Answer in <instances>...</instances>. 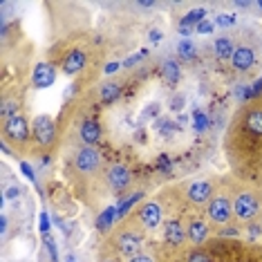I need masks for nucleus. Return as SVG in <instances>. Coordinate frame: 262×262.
<instances>
[{"label":"nucleus","mask_w":262,"mask_h":262,"mask_svg":"<svg viewBox=\"0 0 262 262\" xmlns=\"http://www.w3.org/2000/svg\"><path fill=\"white\" fill-rule=\"evenodd\" d=\"M180 34H182L184 38H188L190 34H193V29H190V27H180Z\"/></svg>","instance_id":"c03bdc74"},{"label":"nucleus","mask_w":262,"mask_h":262,"mask_svg":"<svg viewBox=\"0 0 262 262\" xmlns=\"http://www.w3.org/2000/svg\"><path fill=\"white\" fill-rule=\"evenodd\" d=\"M38 226H40V233H43V237L45 235H50V215L43 211L40 213V222H38Z\"/></svg>","instance_id":"2f4dec72"},{"label":"nucleus","mask_w":262,"mask_h":262,"mask_svg":"<svg viewBox=\"0 0 262 262\" xmlns=\"http://www.w3.org/2000/svg\"><path fill=\"white\" fill-rule=\"evenodd\" d=\"M186 235L193 244H202L208 237V226L202 222V220H193V222L186 226Z\"/></svg>","instance_id":"2eb2a0df"},{"label":"nucleus","mask_w":262,"mask_h":262,"mask_svg":"<svg viewBox=\"0 0 262 262\" xmlns=\"http://www.w3.org/2000/svg\"><path fill=\"white\" fill-rule=\"evenodd\" d=\"M85 63H88V54L83 50H72V52H68L63 58V63H61V70L68 76H74V74H79L83 68H85Z\"/></svg>","instance_id":"9b49d317"},{"label":"nucleus","mask_w":262,"mask_h":262,"mask_svg":"<svg viewBox=\"0 0 262 262\" xmlns=\"http://www.w3.org/2000/svg\"><path fill=\"white\" fill-rule=\"evenodd\" d=\"M235 16L233 14H220L217 18H215V25H220V27H231V25H235Z\"/></svg>","instance_id":"c85d7f7f"},{"label":"nucleus","mask_w":262,"mask_h":262,"mask_svg":"<svg viewBox=\"0 0 262 262\" xmlns=\"http://www.w3.org/2000/svg\"><path fill=\"white\" fill-rule=\"evenodd\" d=\"M162 217H164V213H162V206H159L157 202H146V204L139 208V222L144 224L146 229L159 226Z\"/></svg>","instance_id":"f8f14e48"},{"label":"nucleus","mask_w":262,"mask_h":262,"mask_svg":"<svg viewBox=\"0 0 262 262\" xmlns=\"http://www.w3.org/2000/svg\"><path fill=\"white\" fill-rule=\"evenodd\" d=\"M177 54H180L184 61H193V58L198 56V47H195V43H190L188 38H182L180 43H177Z\"/></svg>","instance_id":"5701e85b"},{"label":"nucleus","mask_w":262,"mask_h":262,"mask_svg":"<svg viewBox=\"0 0 262 262\" xmlns=\"http://www.w3.org/2000/svg\"><path fill=\"white\" fill-rule=\"evenodd\" d=\"M128 262H155L150 255H146V253H139V255H135V258H130Z\"/></svg>","instance_id":"58836bf2"},{"label":"nucleus","mask_w":262,"mask_h":262,"mask_svg":"<svg viewBox=\"0 0 262 262\" xmlns=\"http://www.w3.org/2000/svg\"><path fill=\"white\" fill-rule=\"evenodd\" d=\"M101 166V152L94 146H83L74 157V168L83 172V175H90Z\"/></svg>","instance_id":"423d86ee"},{"label":"nucleus","mask_w":262,"mask_h":262,"mask_svg":"<svg viewBox=\"0 0 262 262\" xmlns=\"http://www.w3.org/2000/svg\"><path fill=\"white\" fill-rule=\"evenodd\" d=\"M99 97L103 103H115V101H119V97H121V85H119V83H103L99 90Z\"/></svg>","instance_id":"6ab92c4d"},{"label":"nucleus","mask_w":262,"mask_h":262,"mask_svg":"<svg viewBox=\"0 0 262 262\" xmlns=\"http://www.w3.org/2000/svg\"><path fill=\"white\" fill-rule=\"evenodd\" d=\"M117 220V206H108L103 213L97 217V229L99 231H110L112 222Z\"/></svg>","instance_id":"4be33fe9"},{"label":"nucleus","mask_w":262,"mask_h":262,"mask_svg":"<svg viewBox=\"0 0 262 262\" xmlns=\"http://www.w3.org/2000/svg\"><path fill=\"white\" fill-rule=\"evenodd\" d=\"M235 7H240V9H247V7H251V3H235Z\"/></svg>","instance_id":"49530a36"},{"label":"nucleus","mask_w":262,"mask_h":262,"mask_svg":"<svg viewBox=\"0 0 262 262\" xmlns=\"http://www.w3.org/2000/svg\"><path fill=\"white\" fill-rule=\"evenodd\" d=\"M260 224H262V211H260Z\"/></svg>","instance_id":"3c124183"},{"label":"nucleus","mask_w":262,"mask_h":262,"mask_svg":"<svg viewBox=\"0 0 262 262\" xmlns=\"http://www.w3.org/2000/svg\"><path fill=\"white\" fill-rule=\"evenodd\" d=\"M103 262H115V260H103Z\"/></svg>","instance_id":"603ef678"},{"label":"nucleus","mask_w":262,"mask_h":262,"mask_svg":"<svg viewBox=\"0 0 262 262\" xmlns=\"http://www.w3.org/2000/svg\"><path fill=\"white\" fill-rule=\"evenodd\" d=\"M119 68H121V63H108V65H105L103 72H105V74H115Z\"/></svg>","instance_id":"a19ab883"},{"label":"nucleus","mask_w":262,"mask_h":262,"mask_svg":"<svg viewBox=\"0 0 262 262\" xmlns=\"http://www.w3.org/2000/svg\"><path fill=\"white\" fill-rule=\"evenodd\" d=\"M162 74H164V79L168 81L170 85H175V83L182 79L180 63H177V61H172V58H166V61L162 63Z\"/></svg>","instance_id":"a211bd4d"},{"label":"nucleus","mask_w":262,"mask_h":262,"mask_svg":"<svg viewBox=\"0 0 262 262\" xmlns=\"http://www.w3.org/2000/svg\"><path fill=\"white\" fill-rule=\"evenodd\" d=\"M213 27H215V25H213L211 20H204V23H200V25L195 27V34H204V36H206V34L213 32Z\"/></svg>","instance_id":"72a5a7b5"},{"label":"nucleus","mask_w":262,"mask_h":262,"mask_svg":"<svg viewBox=\"0 0 262 262\" xmlns=\"http://www.w3.org/2000/svg\"><path fill=\"white\" fill-rule=\"evenodd\" d=\"M43 240H45L47 253H50V260H52V262H58V251H56V242H54V240H52V237H50V235H45V237H43Z\"/></svg>","instance_id":"cd10ccee"},{"label":"nucleus","mask_w":262,"mask_h":262,"mask_svg":"<svg viewBox=\"0 0 262 262\" xmlns=\"http://www.w3.org/2000/svg\"><path fill=\"white\" fill-rule=\"evenodd\" d=\"M186 229L182 226L180 220H170L166 222V229H164V240L170 244V247H180V244L186 240Z\"/></svg>","instance_id":"ddd939ff"},{"label":"nucleus","mask_w":262,"mask_h":262,"mask_svg":"<svg viewBox=\"0 0 262 262\" xmlns=\"http://www.w3.org/2000/svg\"><path fill=\"white\" fill-rule=\"evenodd\" d=\"M18 99L16 97H7L3 101V108H0V117H3V121H7V119L11 117H16L18 115Z\"/></svg>","instance_id":"b1692460"},{"label":"nucleus","mask_w":262,"mask_h":262,"mask_svg":"<svg viewBox=\"0 0 262 262\" xmlns=\"http://www.w3.org/2000/svg\"><path fill=\"white\" fill-rule=\"evenodd\" d=\"M3 152H5V155H9V152H11V150H9V146L5 144V141H3Z\"/></svg>","instance_id":"de8ad7c7"},{"label":"nucleus","mask_w":262,"mask_h":262,"mask_svg":"<svg viewBox=\"0 0 262 262\" xmlns=\"http://www.w3.org/2000/svg\"><path fill=\"white\" fill-rule=\"evenodd\" d=\"M258 7H260V9H262V0H260V3H258Z\"/></svg>","instance_id":"8fccbe9b"},{"label":"nucleus","mask_w":262,"mask_h":262,"mask_svg":"<svg viewBox=\"0 0 262 262\" xmlns=\"http://www.w3.org/2000/svg\"><path fill=\"white\" fill-rule=\"evenodd\" d=\"M170 166H172V162H170L168 155H159V159H157V168L162 170V172H170Z\"/></svg>","instance_id":"c756f323"},{"label":"nucleus","mask_w":262,"mask_h":262,"mask_svg":"<svg viewBox=\"0 0 262 262\" xmlns=\"http://www.w3.org/2000/svg\"><path fill=\"white\" fill-rule=\"evenodd\" d=\"M208 126H211L208 117L202 110H195L193 112V130L195 133H204V130H208Z\"/></svg>","instance_id":"a878e982"},{"label":"nucleus","mask_w":262,"mask_h":262,"mask_svg":"<svg viewBox=\"0 0 262 262\" xmlns=\"http://www.w3.org/2000/svg\"><path fill=\"white\" fill-rule=\"evenodd\" d=\"M56 81V68L52 63H38L34 68V74H32V83L34 88L38 90H45V88H52Z\"/></svg>","instance_id":"6e6552de"},{"label":"nucleus","mask_w":262,"mask_h":262,"mask_svg":"<svg viewBox=\"0 0 262 262\" xmlns=\"http://www.w3.org/2000/svg\"><path fill=\"white\" fill-rule=\"evenodd\" d=\"M182 103H184V97H175V99L170 101V110H175V112H177V110H182V108H184Z\"/></svg>","instance_id":"4c0bfd02"},{"label":"nucleus","mask_w":262,"mask_h":262,"mask_svg":"<svg viewBox=\"0 0 262 262\" xmlns=\"http://www.w3.org/2000/svg\"><path fill=\"white\" fill-rule=\"evenodd\" d=\"M3 133L14 144H25L29 139V121L23 115H16L3 123Z\"/></svg>","instance_id":"39448f33"},{"label":"nucleus","mask_w":262,"mask_h":262,"mask_svg":"<svg viewBox=\"0 0 262 262\" xmlns=\"http://www.w3.org/2000/svg\"><path fill=\"white\" fill-rule=\"evenodd\" d=\"M148 38H150V40H152V43H159V40H162V38H164L162 29H152V32H150V36H148Z\"/></svg>","instance_id":"ea45409f"},{"label":"nucleus","mask_w":262,"mask_h":262,"mask_svg":"<svg viewBox=\"0 0 262 262\" xmlns=\"http://www.w3.org/2000/svg\"><path fill=\"white\" fill-rule=\"evenodd\" d=\"M213 52H215L217 58H231L235 52V45L229 36H220V38H215V43H213Z\"/></svg>","instance_id":"f3484780"},{"label":"nucleus","mask_w":262,"mask_h":262,"mask_svg":"<svg viewBox=\"0 0 262 262\" xmlns=\"http://www.w3.org/2000/svg\"><path fill=\"white\" fill-rule=\"evenodd\" d=\"M175 128H177V123H172L170 119H155V130H157L159 135H166V137H170L172 133H175Z\"/></svg>","instance_id":"393cba45"},{"label":"nucleus","mask_w":262,"mask_h":262,"mask_svg":"<svg viewBox=\"0 0 262 262\" xmlns=\"http://www.w3.org/2000/svg\"><path fill=\"white\" fill-rule=\"evenodd\" d=\"M141 247H144V237H141V233H137V231H133V229L121 231V233L115 237V249L121 255H128V258L139 255Z\"/></svg>","instance_id":"20e7f679"},{"label":"nucleus","mask_w":262,"mask_h":262,"mask_svg":"<svg viewBox=\"0 0 262 262\" xmlns=\"http://www.w3.org/2000/svg\"><path fill=\"white\" fill-rule=\"evenodd\" d=\"M206 20V9H193V11H188L186 16L180 20V27H190V29H195L200 25V23H204Z\"/></svg>","instance_id":"412c9836"},{"label":"nucleus","mask_w":262,"mask_h":262,"mask_svg":"<svg viewBox=\"0 0 262 262\" xmlns=\"http://www.w3.org/2000/svg\"><path fill=\"white\" fill-rule=\"evenodd\" d=\"M148 56V50H141V52H137V54H133V56H128L126 58V61H123L121 63V68H133V65H137V63H139V61H144V58Z\"/></svg>","instance_id":"bb28decb"},{"label":"nucleus","mask_w":262,"mask_h":262,"mask_svg":"<svg viewBox=\"0 0 262 262\" xmlns=\"http://www.w3.org/2000/svg\"><path fill=\"white\" fill-rule=\"evenodd\" d=\"M20 195V188L18 186H11V188H7V193H5V198L7 200H16Z\"/></svg>","instance_id":"e433bc0d"},{"label":"nucleus","mask_w":262,"mask_h":262,"mask_svg":"<svg viewBox=\"0 0 262 262\" xmlns=\"http://www.w3.org/2000/svg\"><path fill=\"white\" fill-rule=\"evenodd\" d=\"M206 217L215 224H226L233 217V204L226 195H215L211 202L206 204Z\"/></svg>","instance_id":"7ed1b4c3"},{"label":"nucleus","mask_w":262,"mask_h":262,"mask_svg":"<svg viewBox=\"0 0 262 262\" xmlns=\"http://www.w3.org/2000/svg\"><path fill=\"white\" fill-rule=\"evenodd\" d=\"M65 262H74V255H68V260H65Z\"/></svg>","instance_id":"09e8293b"},{"label":"nucleus","mask_w":262,"mask_h":262,"mask_svg":"<svg viewBox=\"0 0 262 262\" xmlns=\"http://www.w3.org/2000/svg\"><path fill=\"white\" fill-rule=\"evenodd\" d=\"M157 112H159V105H148V108L144 110V112H141V121H146V119H150V117H155V115H157Z\"/></svg>","instance_id":"c9c22d12"},{"label":"nucleus","mask_w":262,"mask_h":262,"mask_svg":"<svg viewBox=\"0 0 262 262\" xmlns=\"http://www.w3.org/2000/svg\"><path fill=\"white\" fill-rule=\"evenodd\" d=\"M233 215L242 222H253L260 215V202L251 190H242L233 200Z\"/></svg>","instance_id":"f257e3e1"},{"label":"nucleus","mask_w":262,"mask_h":262,"mask_svg":"<svg viewBox=\"0 0 262 262\" xmlns=\"http://www.w3.org/2000/svg\"><path fill=\"white\" fill-rule=\"evenodd\" d=\"M0 233H7V215H0Z\"/></svg>","instance_id":"37998d69"},{"label":"nucleus","mask_w":262,"mask_h":262,"mask_svg":"<svg viewBox=\"0 0 262 262\" xmlns=\"http://www.w3.org/2000/svg\"><path fill=\"white\" fill-rule=\"evenodd\" d=\"M105 182H108V186L112 190L123 193V190L130 186V182H133V175H130L128 166L115 164V166H110V168H108V172H105Z\"/></svg>","instance_id":"0eeeda50"},{"label":"nucleus","mask_w":262,"mask_h":262,"mask_svg":"<svg viewBox=\"0 0 262 262\" xmlns=\"http://www.w3.org/2000/svg\"><path fill=\"white\" fill-rule=\"evenodd\" d=\"M20 172L27 177L29 182H34V184H36V172H34V168H32V166H29L27 162H20Z\"/></svg>","instance_id":"7c9ffc66"},{"label":"nucleus","mask_w":262,"mask_h":262,"mask_svg":"<svg viewBox=\"0 0 262 262\" xmlns=\"http://www.w3.org/2000/svg\"><path fill=\"white\" fill-rule=\"evenodd\" d=\"M249 231H251V237H258L262 233V226L260 224H251V226H249Z\"/></svg>","instance_id":"79ce46f5"},{"label":"nucleus","mask_w":262,"mask_h":262,"mask_svg":"<svg viewBox=\"0 0 262 262\" xmlns=\"http://www.w3.org/2000/svg\"><path fill=\"white\" fill-rule=\"evenodd\" d=\"M220 235L222 237H237L240 235V229H237V226H224V229L220 231Z\"/></svg>","instance_id":"f704fd0d"},{"label":"nucleus","mask_w":262,"mask_h":262,"mask_svg":"<svg viewBox=\"0 0 262 262\" xmlns=\"http://www.w3.org/2000/svg\"><path fill=\"white\" fill-rule=\"evenodd\" d=\"M231 65H233V70H237V72H249L255 65V50L249 45L235 47L233 56H231Z\"/></svg>","instance_id":"1a4fd4ad"},{"label":"nucleus","mask_w":262,"mask_h":262,"mask_svg":"<svg viewBox=\"0 0 262 262\" xmlns=\"http://www.w3.org/2000/svg\"><path fill=\"white\" fill-rule=\"evenodd\" d=\"M79 137H81V141L85 146H94L97 141L101 139V128H99V123L97 121H92V119H85V121L81 123V128H79Z\"/></svg>","instance_id":"4468645a"},{"label":"nucleus","mask_w":262,"mask_h":262,"mask_svg":"<svg viewBox=\"0 0 262 262\" xmlns=\"http://www.w3.org/2000/svg\"><path fill=\"white\" fill-rule=\"evenodd\" d=\"M34 139L40 148H52L56 144V121L50 115H38L34 119Z\"/></svg>","instance_id":"f03ea898"},{"label":"nucleus","mask_w":262,"mask_h":262,"mask_svg":"<svg viewBox=\"0 0 262 262\" xmlns=\"http://www.w3.org/2000/svg\"><path fill=\"white\" fill-rule=\"evenodd\" d=\"M244 128L249 133L262 137V108H253L244 115Z\"/></svg>","instance_id":"dca6fc26"},{"label":"nucleus","mask_w":262,"mask_h":262,"mask_svg":"<svg viewBox=\"0 0 262 262\" xmlns=\"http://www.w3.org/2000/svg\"><path fill=\"white\" fill-rule=\"evenodd\" d=\"M137 7H141V9H150V7H155V3H137Z\"/></svg>","instance_id":"a18cd8bd"},{"label":"nucleus","mask_w":262,"mask_h":262,"mask_svg":"<svg viewBox=\"0 0 262 262\" xmlns=\"http://www.w3.org/2000/svg\"><path fill=\"white\" fill-rule=\"evenodd\" d=\"M141 198H144V193H141V190H137V193H130L128 198H123V200L117 204V217H126L128 211H130V208H133Z\"/></svg>","instance_id":"aec40b11"},{"label":"nucleus","mask_w":262,"mask_h":262,"mask_svg":"<svg viewBox=\"0 0 262 262\" xmlns=\"http://www.w3.org/2000/svg\"><path fill=\"white\" fill-rule=\"evenodd\" d=\"M186 200L190 204H208L213 200V184L211 182H193L186 190Z\"/></svg>","instance_id":"9d476101"},{"label":"nucleus","mask_w":262,"mask_h":262,"mask_svg":"<svg viewBox=\"0 0 262 262\" xmlns=\"http://www.w3.org/2000/svg\"><path fill=\"white\" fill-rule=\"evenodd\" d=\"M186 262H211V260H208V255L202 253V251H190Z\"/></svg>","instance_id":"473e14b6"}]
</instances>
